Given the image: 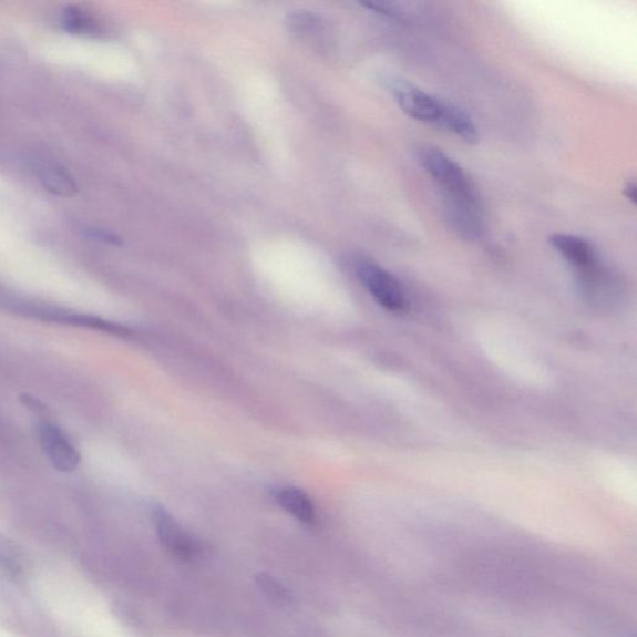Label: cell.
Masks as SVG:
<instances>
[{
	"label": "cell",
	"mask_w": 637,
	"mask_h": 637,
	"mask_svg": "<svg viewBox=\"0 0 637 637\" xmlns=\"http://www.w3.org/2000/svg\"><path fill=\"white\" fill-rule=\"evenodd\" d=\"M420 162L446 201L452 227L464 237H480L483 230L481 199L466 172L456 161L434 147L422 148Z\"/></svg>",
	"instance_id": "1"
},
{
	"label": "cell",
	"mask_w": 637,
	"mask_h": 637,
	"mask_svg": "<svg viewBox=\"0 0 637 637\" xmlns=\"http://www.w3.org/2000/svg\"><path fill=\"white\" fill-rule=\"evenodd\" d=\"M388 89L408 116L450 131L468 143H476L479 129L466 111L448 103L404 79L389 78Z\"/></svg>",
	"instance_id": "2"
},
{
	"label": "cell",
	"mask_w": 637,
	"mask_h": 637,
	"mask_svg": "<svg viewBox=\"0 0 637 637\" xmlns=\"http://www.w3.org/2000/svg\"><path fill=\"white\" fill-rule=\"evenodd\" d=\"M358 277L373 299L390 311H402L407 308V297L400 281L377 263L362 259L357 265Z\"/></svg>",
	"instance_id": "3"
},
{
	"label": "cell",
	"mask_w": 637,
	"mask_h": 637,
	"mask_svg": "<svg viewBox=\"0 0 637 637\" xmlns=\"http://www.w3.org/2000/svg\"><path fill=\"white\" fill-rule=\"evenodd\" d=\"M157 538L172 557L188 562L202 554L201 543L161 505L153 511Z\"/></svg>",
	"instance_id": "4"
},
{
	"label": "cell",
	"mask_w": 637,
	"mask_h": 637,
	"mask_svg": "<svg viewBox=\"0 0 637 637\" xmlns=\"http://www.w3.org/2000/svg\"><path fill=\"white\" fill-rule=\"evenodd\" d=\"M38 434L40 446L58 471L72 473L78 469L81 462L80 453L62 430L54 423L40 422Z\"/></svg>",
	"instance_id": "5"
},
{
	"label": "cell",
	"mask_w": 637,
	"mask_h": 637,
	"mask_svg": "<svg viewBox=\"0 0 637 637\" xmlns=\"http://www.w3.org/2000/svg\"><path fill=\"white\" fill-rule=\"evenodd\" d=\"M549 242L552 247L575 268L586 271L596 267V253L588 240L573 235L554 234Z\"/></svg>",
	"instance_id": "6"
},
{
	"label": "cell",
	"mask_w": 637,
	"mask_h": 637,
	"mask_svg": "<svg viewBox=\"0 0 637 637\" xmlns=\"http://www.w3.org/2000/svg\"><path fill=\"white\" fill-rule=\"evenodd\" d=\"M275 500L292 518L300 523L315 524L317 522V510L315 503L306 492L286 485L273 491Z\"/></svg>",
	"instance_id": "7"
},
{
	"label": "cell",
	"mask_w": 637,
	"mask_h": 637,
	"mask_svg": "<svg viewBox=\"0 0 637 637\" xmlns=\"http://www.w3.org/2000/svg\"><path fill=\"white\" fill-rule=\"evenodd\" d=\"M40 184L58 197L72 198L78 195L79 186L75 178L63 166L56 164H44L38 169Z\"/></svg>",
	"instance_id": "8"
},
{
	"label": "cell",
	"mask_w": 637,
	"mask_h": 637,
	"mask_svg": "<svg viewBox=\"0 0 637 637\" xmlns=\"http://www.w3.org/2000/svg\"><path fill=\"white\" fill-rule=\"evenodd\" d=\"M257 589L271 606L278 609H289L295 605V595L288 586L268 573L256 576Z\"/></svg>",
	"instance_id": "9"
},
{
	"label": "cell",
	"mask_w": 637,
	"mask_h": 637,
	"mask_svg": "<svg viewBox=\"0 0 637 637\" xmlns=\"http://www.w3.org/2000/svg\"><path fill=\"white\" fill-rule=\"evenodd\" d=\"M39 317H47L48 320L52 321L72 323V326L106 331L110 333H115V336H129L130 332L127 328L117 326V323L109 322L91 316L73 315V312H54L52 310L47 312L40 311Z\"/></svg>",
	"instance_id": "10"
},
{
	"label": "cell",
	"mask_w": 637,
	"mask_h": 637,
	"mask_svg": "<svg viewBox=\"0 0 637 637\" xmlns=\"http://www.w3.org/2000/svg\"><path fill=\"white\" fill-rule=\"evenodd\" d=\"M63 28L66 32L76 35L93 37L101 32L96 19L91 17L85 10L78 7H68L62 16Z\"/></svg>",
	"instance_id": "11"
},
{
	"label": "cell",
	"mask_w": 637,
	"mask_h": 637,
	"mask_svg": "<svg viewBox=\"0 0 637 637\" xmlns=\"http://www.w3.org/2000/svg\"><path fill=\"white\" fill-rule=\"evenodd\" d=\"M86 236L89 238L110 243V245H119V243H121V239L117 236L110 234V232L104 229L89 228L86 229Z\"/></svg>",
	"instance_id": "12"
},
{
	"label": "cell",
	"mask_w": 637,
	"mask_h": 637,
	"mask_svg": "<svg viewBox=\"0 0 637 637\" xmlns=\"http://www.w3.org/2000/svg\"><path fill=\"white\" fill-rule=\"evenodd\" d=\"M623 191L625 198H628V201H630L631 204L635 205L637 198V189L635 182H628V184L625 185Z\"/></svg>",
	"instance_id": "13"
},
{
	"label": "cell",
	"mask_w": 637,
	"mask_h": 637,
	"mask_svg": "<svg viewBox=\"0 0 637 637\" xmlns=\"http://www.w3.org/2000/svg\"><path fill=\"white\" fill-rule=\"evenodd\" d=\"M295 637H320L316 634H311V633H305V634H299L298 636Z\"/></svg>",
	"instance_id": "14"
}]
</instances>
